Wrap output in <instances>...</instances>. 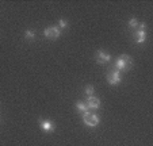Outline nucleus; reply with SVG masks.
I'll return each instance as SVG.
<instances>
[{
	"label": "nucleus",
	"instance_id": "f257e3e1",
	"mask_svg": "<svg viewBox=\"0 0 153 146\" xmlns=\"http://www.w3.org/2000/svg\"><path fill=\"white\" fill-rule=\"evenodd\" d=\"M131 65H133V61H131V58H130L127 54L121 56L115 62L117 70H127L129 68H131Z\"/></svg>",
	"mask_w": 153,
	"mask_h": 146
},
{
	"label": "nucleus",
	"instance_id": "f03ea898",
	"mask_svg": "<svg viewBox=\"0 0 153 146\" xmlns=\"http://www.w3.org/2000/svg\"><path fill=\"white\" fill-rule=\"evenodd\" d=\"M83 122L90 127H95L99 125V118L95 114H91V112H84L83 114Z\"/></svg>",
	"mask_w": 153,
	"mask_h": 146
},
{
	"label": "nucleus",
	"instance_id": "7ed1b4c3",
	"mask_svg": "<svg viewBox=\"0 0 153 146\" xmlns=\"http://www.w3.org/2000/svg\"><path fill=\"white\" fill-rule=\"evenodd\" d=\"M45 37L48 38V39H52V41H54V39H57L58 37L61 35V31H60V29L58 27H54V26H52V27H48L46 30H45Z\"/></svg>",
	"mask_w": 153,
	"mask_h": 146
},
{
	"label": "nucleus",
	"instance_id": "20e7f679",
	"mask_svg": "<svg viewBox=\"0 0 153 146\" xmlns=\"http://www.w3.org/2000/svg\"><path fill=\"white\" fill-rule=\"evenodd\" d=\"M107 81L110 85H117L121 83V76H119V70H113L111 73L107 75Z\"/></svg>",
	"mask_w": 153,
	"mask_h": 146
},
{
	"label": "nucleus",
	"instance_id": "39448f33",
	"mask_svg": "<svg viewBox=\"0 0 153 146\" xmlns=\"http://www.w3.org/2000/svg\"><path fill=\"white\" fill-rule=\"evenodd\" d=\"M87 106H88V108L98 110L99 107H100V100L95 96H90L88 97V100H87Z\"/></svg>",
	"mask_w": 153,
	"mask_h": 146
},
{
	"label": "nucleus",
	"instance_id": "423d86ee",
	"mask_svg": "<svg viewBox=\"0 0 153 146\" xmlns=\"http://www.w3.org/2000/svg\"><path fill=\"white\" fill-rule=\"evenodd\" d=\"M110 60H111L110 54H107V53L102 52V50L96 53V61H98L99 64H106V62H108Z\"/></svg>",
	"mask_w": 153,
	"mask_h": 146
},
{
	"label": "nucleus",
	"instance_id": "0eeeda50",
	"mask_svg": "<svg viewBox=\"0 0 153 146\" xmlns=\"http://www.w3.org/2000/svg\"><path fill=\"white\" fill-rule=\"evenodd\" d=\"M145 38H146V33H145L144 29H138V31L134 33V41L137 43H142L145 41Z\"/></svg>",
	"mask_w": 153,
	"mask_h": 146
},
{
	"label": "nucleus",
	"instance_id": "6e6552de",
	"mask_svg": "<svg viewBox=\"0 0 153 146\" xmlns=\"http://www.w3.org/2000/svg\"><path fill=\"white\" fill-rule=\"evenodd\" d=\"M39 125H41V129L45 130V131H53L54 130V125L49 120H39Z\"/></svg>",
	"mask_w": 153,
	"mask_h": 146
},
{
	"label": "nucleus",
	"instance_id": "1a4fd4ad",
	"mask_svg": "<svg viewBox=\"0 0 153 146\" xmlns=\"http://www.w3.org/2000/svg\"><path fill=\"white\" fill-rule=\"evenodd\" d=\"M76 107H77V110L81 111V114L88 112V106H87V103H84V102H77V103H76Z\"/></svg>",
	"mask_w": 153,
	"mask_h": 146
},
{
	"label": "nucleus",
	"instance_id": "9d476101",
	"mask_svg": "<svg viewBox=\"0 0 153 146\" xmlns=\"http://www.w3.org/2000/svg\"><path fill=\"white\" fill-rule=\"evenodd\" d=\"M25 38H26L27 41H33L35 38V33L34 31H30V30H27L26 33H25Z\"/></svg>",
	"mask_w": 153,
	"mask_h": 146
},
{
	"label": "nucleus",
	"instance_id": "9b49d317",
	"mask_svg": "<svg viewBox=\"0 0 153 146\" xmlns=\"http://www.w3.org/2000/svg\"><path fill=\"white\" fill-rule=\"evenodd\" d=\"M129 26L131 27V29H137V27L140 26V23H138V20L137 19H130L129 20Z\"/></svg>",
	"mask_w": 153,
	"mask_h": 146
},
{
	"label": "nucleus",
	"instance_id": "f8f14e48",
	"mask_svg": "<svg viewBox=\"0 0 153 146\" xmlns=\"http://www.w3.org/2000/svg\"><path fill=\"white\" fill-rule=\"evenodd\" d=\"M85 93L88 95V97H90V96H92V93H94V87H92V85H88V87H85Z\"/></svg>",
	"mask_w": 153,
	"mask_h": 146
},
{
	"label": "nucleus",
	"instance_id": "ddd939ff",
	"mask_svg": "<svg viewBox=\"0 0 153 146\" xmlns=\"http://www.w3.org/2000/svg\"><path fill=\"white\" fill-rule=\"evenodd\" d=\"M68 27V23L65 22V20L60 19V22H58V29H67Z\"/></svg>",
	"mask_w": 153,
	"mask_h": 146
}]
</instances>
